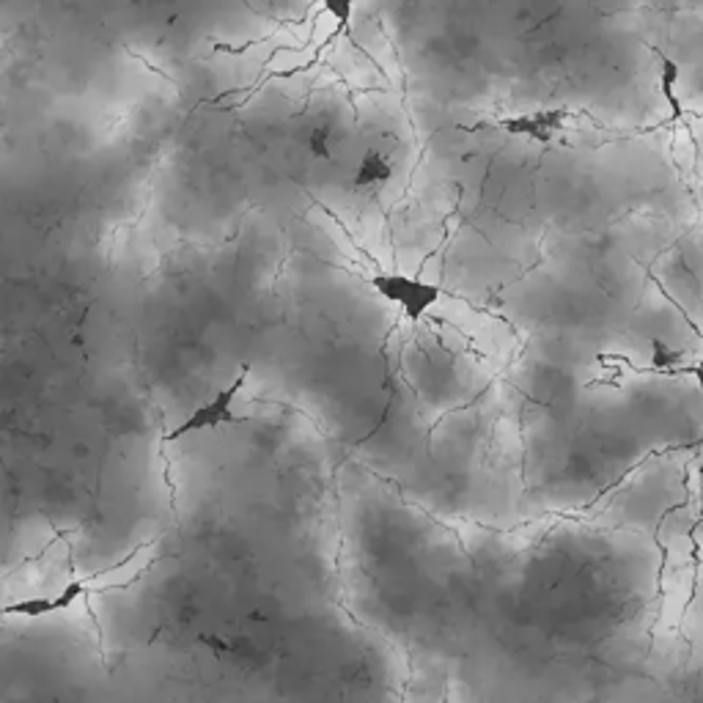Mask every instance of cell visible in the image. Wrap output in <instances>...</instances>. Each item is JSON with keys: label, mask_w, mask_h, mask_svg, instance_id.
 <instances>
[{"label": "cell", "mask_w": 703, "mask_h": 703, "mask_svg": "<svg viewBox=\"0 0 703 703\" xmlns=\"http://www.w3.org/2000/svg\"><path fill=\"white\" fill-rule=\"evenodd\" d=\"M566 111H536L530 116H514L498 122L500 129H506L509 135H528V138L539 140V143H550L555 133L564 127Z\"/></svg>", "instance_id": "obj_3"}, {"label": "cell", "mask_w": 703, "mask_h": 703, "mask_svg": "<svg viewBox=\"0 0 703 703\" xmlns=\"http://www.w3.org/2000/svg\"><path fill=\"white\" fill-rule=\"evenodd\" d=\"M325 12L336 14V17H338V30L349 28V20H352V3H341V7H336V3H327Z\"/></svg>", "instance_id": "obj_8"}, {"label": "cell", "mask_w": 703, "mask_h": 703, "mask_svg": "<svg viewBox=\"0 0 703 703\" xmlns=\"http://www.w3.org/2000/svg\"><path fill=\"white\" fill-rule=\"evenodd\" d=\"M244 382H248V377H237V382L231 385V388H226V390H221V393L215 396V399L210 401V404H204V407H198L196 413L190 415V418L187 420H181L179 426H176L174 431H171L168 437H165V440H181V437L185 435H192V431H204V429H215V426H221V424H234V413H231V404H234V399H237V393L239 390L244 388Z\"/></svg>", "instance_id": "obj_2"}, {"label": "cell", "mask_w": 703, "mask_h": 703, "mask_svg": "<svg viewBox=\"0 0 703 703\" xmlns=\"http://www.w3.org/2000/svg\"><path fill=\"white\" fill-rule=\"evenodd\" d=\"M690 374H692V379H695L698 390H701V396H703V357H701V361H698V363H692Z\"/></svg>", "instance_id": "obj_9"}, {"label": "cell", "mask_w": 703, "mask_h": 703, "mask_svg": "<svg viewBox=\"0 0 703 703\" xmlns=\"http://www.w3.org/2000/svg\"><path fill=\"white\" fill-rule=\"evenodd\" d=\"M14 613H20V616H28V618H39V616H50V613H55V602L53 599H23V602H17V605H9L7 607V616H14Z\"/></svg>", "instance_id": "obj_5"}, {"label": "cell", "mask_w": 703, "mask_h": 703, "mask_svg": "<svg viewBox=\"0 0 703 703\" xmlns=\"http://www.w3.org/2000/svg\"><path fill=\"white\" fill-rule=\"evenodd\" d=\"M368 284H372L385 300L401 305L404 314H407V319L413 322H418L442 297L440 286L424 284V280L418 278H407V275H374Z\"/></svg>", "instance_id": "obj_1"}, {"label": "cell", "mask_w": 703, "mask_h": 703, "mask_svg": "<svg viewBox=\"0 0 703 703\" xmlns=\"http://www.w3.org/2000/svg\"><path fill=\"white\" fill-rule=\"evenodd\" d=\"M86 591H88V588H86V582H80V580L70 582V586H66V588H64V591H61V593H59V597H55V599H53V602H55V613H59V611H70V607H72V605H75L77 599H80V597H83V593H86Z\"/></svg>", "instance_id": "obj_6"}, {"label": "cell", "mask_w": 703, "mask_h": 703, "mask_svg": "<svg viewBox=\"0 0 703 703\" xmlns=\"http://www.w3.org/2000/svg\"><path fill=\"white\" fill-rule=\"evenodd\" d=\"M309 149L314 158H330V133H327V129H314V133L309 135Z\"/></svg>", "instance_id": "obj_7"}, {"label": "cell", "mask_w": 703, "mask_h": 703, "mask_svg": "<svg viewBox=\"0 0 703 703\" xmlns=\"http://www.w3.org/2000/svg\"><path fill=\"white\" fill-rule=\"evenodd\" d=\"M390 176H393V168H390L388 160L379 152H366L363 154L361 168H357L355 187H374L379 185V181H388Z\"/></svg>", "instance_id": "obj_4"}]
</instances>
